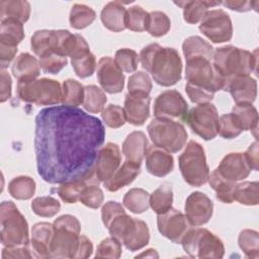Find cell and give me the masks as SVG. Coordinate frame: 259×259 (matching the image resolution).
<instances>
[{
  "mask_svg": "<svg viewBox=\"0 0 259 259\" xmlns=\"http://www.w3.org/2000/svg\"><path fill=\"white\" fill-rule=\"evenodd\" d=\"M105 140L99 118L66 105L41 109L35 116L34 152L38 175L51 184L91 172Z\"/></svg>",
  "mask_w": 259,
  "mask_h": 259,
  "instance_id": "cell-1",
  "label": "cell"
},
{
  "mask_svg": "<svg viewBox=\"0 0 259 259\" xmlns=\"http://www.w3.org/2000/svg\"><path fill=\"white\" fill-rule=\"evenodd\" d=\"M140 61L158 85L169 87L181 79L182 61L173 48H163L156 42L150 44L141 51Z\"/></svg>",
  "mask_w": 259,
  "mask_h": 259,
  "instance_id": "cell-2",
  "label": "cell"
},
{
  "mask_svg": "<svg viewBox=\"0 0 259 259\" xmlns=\"http://www.w3.org/2000/svg\"><path fill=\"white\" fill-rule=\"evenodd\" d=\"M212 66L225 80L233 76L250 75L256 72L257 51L251 53L234 46L218 48L213 51Z\"/></svg>",
  "mask_w": 259,
  "mask_h": 259,
  "instance_id": "cell-3",
  "label": "cell"
},
{
  "mask_svg": "<svg viewBox=\"0 0 259 259\" xmlns=\"http://www.w3.org/2000/svg\"><path fill=\"white\" fill-rule=\"evenodd\" d=\"M112 238L119 241L130 251H138L149 244L150 232L144 221L122 212L116 215L106 228Z\"/></svg>",
  "mask_w": 259,
  "mask_h": 259,
  "instance_id": "cell-4",
  "label": "cell"
},
{
  "mask_svg": "<svg viewBox=\"0 0 259 259\" xmlns=\"http://www.w3.org/2000/svg\"><path fill=\"white\" fill-rule=\"evenodd\" d=\"M54 236L51 243V258H74L81 232L78 219L63 214L54 221Z\"/></svg>",
  "mask_w": 259,
  "mask_h": 259,
  "instance_id": "cell-5",
  "label": "cell"
},
{
  "mask_svg": "<svg viewBox=\"0 0 259 259\" xmlns=\"http://www.w3.org/2000/svg\"><path fill=\"white\" fill-rule=\"evenodd\" d=\"M0 225L1 243L4 247L28 246V224L14 202H1Z\"/></svg>",
  "mask_w": 259,
  "mask_h": 259,
  "instance_id": "cell-6",
  "label": "cell"
},
{
  "mask_svg": "<svg viewBox=\"0 0 259 259\" xmlns=\"http://www.w3.org/2000/svg\"><path fill=\"white\" fill-rule=\"evenodd\" d=\"M180 244L188 256L192 258L220 259L225 254L222 240L204 228L191 227Z\"/></svg>",
  "mask_w": 259,
  "mask_h": 259,
  "instance_id": "cell-7",
  "label": "cell"
},
{
  "mask_svg": "<svg viewBox=\"0 0 259 259\" xmlns=\"http://www.w3.org/2000/svg\"><path fill=\"white\" fill-rule=\"evenodd\" d=\"M179 169L186 183L199 187L205 184L209 176V168L203 147L195 141H190L178 158Z\"/></svg>",
  "mask_w": 259,
  "mask_h": 259,
  "instance_id": "cell-8",
  "label": "cell"
},
{
  "mask_svg": "<svg viewBox=\"0 0 259 259\" xmlns=\"http://www.w3.org/2000/svg\"><path fill=\"white\" fill-rule=\"evenodd\" d=\"M17 95L27 103L55 105L62 103L63 88L58 81L49 78L18 81Z\"/></svg>",
  "mask_w": 259,
  "mask_h": 259,
  "instance_id": "cell-9",
  "label": "cell"
},
{
  "mask_svg": "<svg viewBox=\"0 0 259 259\" xmlns=\"http://www.w3.org/2000/svg\"><path fill=\"white\" fill-rule=\"evenodd\" d=\"M147 130L154 146L169 153H177L187 141V132L183 124L173 119L156 117L152 119Z\"/></svg>",
  "mask_w": 259,
  "mask_h": 259,
  "instance_id": "cell-10",
  "label": "cell"
},
{
  "mask_svg": "<svg viewBox=\"0 0 259 259\" xmlns=\"http://www.w3.org/2000/svg\"><path fill=\"white\" fill-rule=\"evenodd\" d=\"M185 79L187 81L186 83L212 93L223 90L225 85V78L215 71L211 61L203 58L186 61Z\"/></svg>",
  "mask_w": 259,
  "mask_h": 259,
  "instance_id": "cell-11",
  "label": "cell"
},
{
  "mask_svg": "<svg viewBox=\"0 0 259 259\" xmlns=\"http://www.w3.org/2000/svg\"><path fill=\"white\" fill-rule=\"evenodd\" d=\"M194 134L204 141H210L219 134V113L217 107L208 102L194 106L183 118Z\"/></svg>",
  "mask_w": 259,
  "mask_h": 259,
  "instance_id": "cell-12",
  "label": "cell"
},
{
  "mask_svg": "<svg viewBox=\"0 0 259 259\" xmlns=\"http://www.w3.org/2000/svg\"><path fill=\"white\" fill-rule=\"evenodd\" d=\"M199 30L214 44L229 41L233 36L232 20L229 14L223 9L207 11L200 21Z\"/></svg>",
  "mask_w": 259,
  "mask_h": 259,
  "instance_id": "cell-13",
  "label": "cell"
},
{
  "mask_svg": "<svg viewBox=\"0 0 259 259\" xmlns=\"http://www.w3.org/2000/svg\"><path fill=\"white\" fill-rule=\"evenodd\" d=\"M157 226L162 236L177 244L181 243L188 230L193 227L184 213L173 207L166 212L158 214Z\"/></svg>",
  "mask_w": 259,
  "mask_h": 259,
  "instance_id": "cell-14",
  "label": "cell"
},
{
  "mask_svg": "<svg viewBox=\"0 0 259 259\" xmlns=\"http://www.w3.org/2000/svg\"><path fill=\"white\" fill-rule=\"evenodd\" d=\"M188 105L183 96L176 90L160 93L154 102V115L158 118H184Z\"/></svg>",
  "mask_w": 259,
  "mask_h": 259,
  "instance_id": "cell-15",
  "label": "cell"
},
{
  "mask_svg": "<svg viewBox=\"0 0 259 259\" xmlns=\"http://www.w3.org/2000/svg\"><path fill=\"white\" fill-rule=\"evenodd\" d=\"M97 80L102 90L109 94H115L122 91L124 86V75L110 57H102L96 68Z\"/></svg>",
  "mask_w": 259,
  "mask_h": 259,
  "instance_id": "cell-16",
  "label": "cell"
},
{
  "mask_svg": "<svg viewBox=\"0 0 259 259\" xmlns=\"http://www.w3.org/2000/svg\"><path fill=\"white\" fill-rule=\"evenodd\" d=\"M184 210L190 225L199 227L210 220L213 211V203L206 194L200 191H194L186 198Z\"/></svg>",
  "mask_w": 259,
  "mask_h": 259,
  "instance_id": "cell-17",
  "label": "cell"
},
{
  "mask_svg": "<svg viewBox=\"0 0 259 259\" xmlns=\"http://www.w3.org/2000/svg\"><path fill=\"white\" fill-rule=\"evenodd\" d=\"M223 90L230 92L236 104H252L257 96V82L250 75L233 76L225 80Z\"/></svg>",
  "mask_w": 259,
  "mask_h": 259,
  "instance_id": "cell-18",
  "label": "cell"
},
{
  "mask_svg": "<svg viewBox=\"0 0 259 259\" xmlns=\"http://www.w3.org/2000/svg\"><path fill=\"white\" fill-rule=\"evenodd\" d=\"M121 154L119 147L114 143H107L98 152L95 163V174L100 182L109 179L119 168Z\"/></svg>",
  "mask_w": 259,
  "mask_h": 259,
  "instance_id": "cell-19",
  "label": "cell"
},
{
  "mask_svg": "<svg viewBox=\"0 0 259 259\" xmlns=\"http://www.w3.org/2000/svg\"><path fill=\"white\" fill-rule=\"evenodd\" d=\"M146 168L148 172L157 177L168 175L174 167V159L172 155L156 146L148 147L146 154Z\"/></svg>",
  "mask_w": 259,
  "mask_h": 259,
  "instance_id": "cell-20",
  "label": "cell"
},
{
  "mask_svg": "<svg viewBox=\"0 0 259 259\" xmlns=\"http://www.w3.org/2000/svg\"><path fill=\"white\" fill-rule=\"evenodd\" d=\"M218 170L225 178L234 182L247 178L251 172L244 153H230L226 155L222 159Z\"/></svg>",
  "mask_w": 259,
  "mask_h": 259,
  "instance_id": "cell-21",
  "label": "cell"
},
{
  "mask_svg": "<svg viewBox=\"0 0 259 259\" xmlns=\"http://www.w3.org/2000/svg\"><path fill=\"white\" fill-rule=\"evenodd\" d=\"M150 96L126 94L123 111L125 120L133 125H142L150 116Z\"/></svg>",
  "mask_w": 259,
  "mask_h": 259,
  "instance_id": "cell-22",
  "label": "cell"
},
{
  "mask_svg": "<svg viewBox=\"0 0 259 259\" xmlns=\"http://www.w3.org/2000/svg\"><path fill=\"white\" fill-rule=\"evenodd\" d=\"M54 225L41 222L31 229V245L36 258H51V243L54 236Z\"/></svg>",
  "mask_w": 259,
  "mask_h": 259,
  "instance_id": "cell-23",
  "label": "cell"
},
{
  "mask_svg": "<svg viewBox=\"0 0 259 259\" xmlns=\"http://www.w3.org/2000/svg\"><path fill=\"white\" fill-rule=\"evenodd\" d=\"M100 181L96 177L95 169L87 175L69 182L61 183L57 189L58 195L66 203H75L80 199L83 190L90 184H99Z\"/></svg>",
  "mask_w": 259,
  "mask_h": 259,
  "instance_id": "cell-24",
  "label": "cell"
},
{
  "mask_svg": "<svg viewBox=\"0 0 259 259\" xmlns=\"http://www.w3.org/2000/svg\"><path fill=\"white\" fill-rule=\"evenodd\" d=\"M148 146V139L143 132H133L123 141L122 154L126 161L141 165Z\"/></svg>",
  "mask_w": 259,
  "mask_h": 259,
  "instance_id": "cell-25",
  "label": "cell"
},
{
  "mask_svg": "<svg viewBox=\"0 0 259 259\" xmlns=\"http://www.w3.org/2000/svg\"><path fill=\"white\" fill-rule=\"evenodd\" d=\"M140 172L141 165L125 160L123 164L114 172V174L103 182V185L110 192L117 191L120 188L131 184L140 174Z\"/></svg>",
  "mask_w": 259,
  "mask_h": 259,
  "instance_id": "cell-26",
  "label": "cell"
},
{
  "mask_svg": "<svg viewBox=\"0 0 259 259\" xmlns=\"http://www.w3.org/2000/svg\"><path fill=\"white\" fill-rule=\"evenodd\" d=\"M125 13L126 9L121 2L112 1L102 8L100 18L107 29L119 32L125 29Z\"/></svg>",
  "mask_w": 259,
  "mask_h": 259,
  "instance_id": "cell-27",
  "label": "cell"
},
{
  "mask_svg": "<svg viewBox=\"0 0 259 259\" xmlns=\"http://www.w3.org/2000/svg\"><path fill=\"white\" fill-rule=\"evenodd\" d=\"M39 68V63L35 57L28 53H21L14 60L11 72L18 81H28L38 77L40 73Z\"/></svg>",
  "mask_w": 259,
  "mask_h": 259,
  "instance_id": "cell-28",
  "label": "cell"
},
{
  "mask_svg": "<svg viewBox=\"0 0 259 259\" xmlns=\"http://www.w3.org/2000/svg\"><path fill=\"white\" fill-rule=\"evenodd\" d=\"M30 46L33 53L41 58L50 53H58L59 31L41 29L36 30L30 39Z\"/></svg>",
  "mask_w": 259,
  "mask_h": 259,
  "instance_id": "cell-29",
  "label": "cell"
},
{
  "mask_svg": "<svg viewBox=\"0 0 259 259\" xmlns=\"http://www.w3.org/2000/svg\"><path fill=\"white\" fill-rule=\"evenodd\" d=\"M174 4L183 9V18L189 24H196L203 19L207 9L221 4L219 1H197V0H186V1H175Z\"/></svg>",
  "mask_w": 259,
  "mask_h": 259,
  "instance_id": "cell-30",
  "label": "cell"
},
{
  "mask_svg": "<svg viewBox=\"0 0 259 259\" xmlns=\"http://www.w3.org/2000/svg\"><path fill=\"white\" fill-rule=\"evenodd\" d=\"M182 51L186 61L196 58H203L212 61L213 48L200 36L192 35L185 38L182 44Z\"/></svg>",
  "mask_w": 259,
  "mask_h": 259,
  "instance_id": "cell-31",
  "label": "cell"
},
{
  "mask_svg": "<svg viewBox=\"0 0 259 259\" xmlns=\"http://www.w3.org/2000/svg\"><path fill=\"white\" fill-rule=\"evenodd\" d=\"M30 15V4L23 0H1L0 18L16 19L22 23L26 22Z\"/></svg>",
  "mask_w": 259,
  "mask_h": 259,
  "instance_id": "cell-32",
  "label": "cell"
},
{
  "mask_svg": "<svg viewBox=\"0 0 259 259\" xmlns=\"http://www.w3.org/2000/svg\"><path fill=\"white\" fill-rule=\"evenodd\" d=\"M208 183L215 191V196L224 203H232L234 201L233 191L236 182L225 178L217 169H214L208 176Z\"/></svg>",
  "mask_w": 259,
  "mask_h": 259,
  "instance_id": "cell-33",
  "label": "cell"
},
{
  "mask_svg": "<svg viewBox=\"0 0 259 259\" xmlns=\"http://www.w3.org/2000/svg\"><path fill=\"white\" fill-rule=\"evenodd\" d=\"M23 38L24 28L22 22L11 18L1 20L0 42L17 47Z\"/></svg>",
  "mask_w": 259,
  "mask_h": 259,
  "instance_id": "cell-34",
  "label": "cell"
},
{
  "mask_svg": "<svg viewBox=\"0 0 259 259\" xmlns=\"http://www.w3.org/2000/svg\"><path fill=\"white\" fill-rule=\"evenodd\" d=\"M150 206L157 213L161 214L166 212L172 207L173 202V190L170 184L164 183L150 194Z\"/></svg>",
  "mask_w": 259,
  "mask_h": 259,
  "instance_id": "cell-35",
  "label": "cell"
},
{
  "mask_svg": "<svg viewBox=\"0 0 259 259\" xmlns=\"http://www.w3.org/2000/svg\"><path fill=\"white\" fill-rule=\"evenodd\" d=\"M234 200L244 205H257L259 202V184L257 181L238 183L233 191Z\"/></svg>",
  "mask_w": 259,
  "mask_h": 259,
  "instance_id": "cell-36",
  "label": "cell"
},
{
  "mask_svg": "<svg viewBox=\"0 0 259 259\" xmlns=\"http://www.w3.org/2000/svg\"><path fill=\"white\" fill-rule=\"evenodd\" d=\"M232 113L236 116L242 131H254L258 126L257 109L250 103L236 104Z\"/></svg>",
  "mask_w": 259,
  "mask_h": 259,
  "instance_id": "cell-37",
  "label": "cell"
},
{
  "mask_svg": "<svg viewBox=\"0 0 259 259\" xmlns=\"http://www.w3.org/2000/svg\"><path fill=\"white\" fill-rule=\"evenodd\" d=\"M35 191V182L29 176L14 177L8 184L9 194L19 200H27L31 198Z\"/></svg>",
  "mask_w": 259,
  "mask_h": 259,
  "instance_id": "cell-38",
  "label": "cell"
},
{
  "mask_svg": "<svg viewBox=\"0 0 259 259\" xmlns=\"http://www.w3.org/2000/svg\"><path fill=\"white\" fill-rule=\"evenodd\" d=\"M150 194L143 188H132L123 196V205L134 213H143L150 206Z\"/></svg>",
  "mask_w": 259,
  "mask_h": 259,
  "instance_id": "cell-39",
  "label": "cell"
},
{
  "mask_svg": "<svg viewBox=\"0 0 259 259\" xmlns=\"http://www.w3.org/2000/svg\"><path fill=\"white\" fill-rule=\"evenodd\" d=\"M107 101L106 95L102 89L95 85H87L84 87L83 107L90 113H98L103 110Z\"/></svg>",
  "mask_w": 259,
  "mask_h": 259,
  "instance_id": "cell-40",
  "label": "cell"
},
{
  "mask_svg": "<svg viewBox=\"0 0 259 259\" xmlns=\"http://www.w3.org/2000/svg\"><path fill=\"white\" fill-rule=\"evenodd\" d=\"M96 18L95 11L84 4H75L72 6L69 16L70 24L75 29H83L89 26Z\"/></svg>",
  "mask_w": 259,
  "mask_h": 259,
  "instance_id": "cell-41",
  "label": "cell"
},
{
  "mask_svg": "<svg viewBox=\"0 0 259 259\" xmlns=\"http://www.w3.org/2000/svg\"><path fill=\"white\" fill-rule=\"evenodd\" d=\"M84 87L74 79H67L63 82L62 104L71 107H77L83 103Z\"/></svg>",
  "mask_w": 259,
  "mask_h": 259,
  "instance_id": "cell-42",
  "label": "cell"
},
{
  "mask_svg": "<svg viewBox=\"0 0 259 259\" xmlns=\"http://www.w3.org/2000/svg\"><path fill=\"white\" fill-rule=\"evenodd\" d=\"M72 67L76 75L80 78H87L92 76L96 68L95 56L90 52H82L71 58Z\"/></svg>",
  "mask_w": 259,
  "mask_h": 259,
  "instance_id": "cell-43",
  "label": "cell"
},
{
  "mask_svg": "<svg viewBox=\"0 0 259 259\" xmlns=\"http://www.w3.org/2000/svg\"><path fill=\"white\" fill-rule=\"evenodd\" d=\"M240 249L248 258H258L259 234L257 231L245 229L240 232L238 237Z\"/></svg>",
  "mask_w": 259,
  "mask_h": 259,
  "instance_id": "cell-44",
  "label": "cell"
},
{
  "mask_svg": "<svg viewBox=\"0 0 259 259\" xmlns=\"http://www.w3.org/2000/svg\"><path fill=\"white\" fill-rule=\"evenodd\" d=\"M149 13L141 6L130 7L125 13V28L133 31H144L147 29Z\"/></svg>",
  "mask_w": 259,
  "mask_h": 259,
  "instance_id": "cell-45",
  "label": "cell"
},
{
  "mask_svg": "<svg viewBox=\"0 0 259 259\" xmlns=\"http://www.w3.org/2000/svg\"><path fill=\"white\" fill-rule=\"evenodd\" d=\"M171 27L170 18L162 11H152L149 13L147 31L155 37L165 35Z\"/></svg>",
  "mask_w": 259,
  "mask_h": 259,
  "instance_id": "cell-46",
  "label": "cell"
},
{
  "mask_svg": "<svg viewBox=\"0 0 259 259\" xmlns=\"http://www.w3.org/2000/svg\"><path fill=\"white\" fill-rule=\"evenodd\" d=\"M128 94L139 96H149L152 90V81L149 75L139 71L130 76L127 81Z\"/></svg>",
  "mask_w": 259,
  "mask_h": 259,
  "instance_id": "cell-47",
  "label": "cell"
},
{
  "mask_svg": "<svg viewBox=\"0 0 259 259\" xmlns=\"http://www.w3.org/2000/svg\"><path fill=\"white\" fill-rule=\"evenodd\" d=\"M31 208L39 217L52 218L60 211L61 204L52 196H38L32 200Z\"/></svg>",
  "mask_w": 259,
  "mask_h": 259,
  "instance_id": "cell-48",
  "label": "cell"
},
{
  "mask_svg": "<svg viewBox=\"0 0 259 259\" xmlns=\"http://www.w3.org/2000/svg\"><path fill=\"white\" fill-rule=\"evenodd\" d=\"M114 62L122 72L133 73L138 68L139 56L134 50L126 48L119 49L115 53Z\"/></svg>",
  "mask_w": 259,
  "mask_h": 259,
  "instance_id": "cell-49",
  "label": "cell"
},
{
  "mask_svg": "<svg viewBox=\"0 0 259 259\" xmlns=\"http://www.w3.org/2000/svg\"><path fill=\"white\" fill-rule=\"evenodd\" d=\"M242 128L236 118V116L231 112L224 114L219 119V134L224 139H234L240 136Z\"/></svg>",
  "mask_w": 259,
  "mask_h": 259,
  "instance_id": "cell-50",
  "label": "cell"
},
{
  "mask_svg": "<svg viewBox=\"0 0 259 259\" xmlns=\"http://www.w3.org/2000/svg\"><path fill=\"white\" fill-rule=\"evenodd\" d=\"M103 122L111 128H118L125 123V115L123 108L116 104H109L101 111Z\"/></svg>",
  "mask_w": 259,
  "mask_h": 259,
  "instance_id": "cell-51",
  "label": "cell"
},
{
  "mask_svg": "<svg viewBox=\"0 0 259 259\" xmlns=\"http://www.w3.org/2000/svg\"><path fill=\"white\" fill-rule=\"evenodd\" d=\"M39 67L41 70L49 74H58L67 65V57H64L58 53H50L38 60Z\"/></svg>",
  "mask_w": 259,
  "mask_h": 259,
  "instance_id": "cell-52",
  "label": "cell"
},
{
  "mask_svg": "<svg viewBox=\"0 0 259 259\" xmlns=\"http://www.w3.org/2000/svg\"><path fill=\"white\" fill-rule=\"evenodd\" d=\"M121 243L110 237L103 239L95 251V258L117 259L121 256Z\"/></svg>",
  "mask_w": 259,
  "mask_h": 259,
  "instance_id": "cell-53",
  "label": "cell"
},
{
  "mask_svg": "<svg viewBox=\"0 0 259 259\" xmlns=\"http://www.w3.org/2000/svg\"><path fill=\"white\" fill-rule=\"evenodd\" d=\"M104 199L103 191L99 184H90L82 192L79 201L90 208H98Z\"/></svg>",
  "mask_w": 259,
  "mask_h": 259,
  "instance_id": "cell-54",
  "label": "cell"
},
{
  "mask_svg": "<svg viewBox=\"0 0 259 259\" xmlns=\"http://www.w3.org/2000/svg\"><path fill=\"white\" fill-rule=\"evenodd\" d=\"M185 91H186L189 99L193 103H197V104L208 103L213 99V96H214V93L209 92L203 88L191 85L189 83H186Z\"/></svg>",
  "mask_w": 259,
  "mask_h": 259,
  "instance_id": "cell-55",
  "label": "cell"
},
{
  "mask_svg": "<svg viewBox=\"0 0 259 259\" xmlns=\"http://www.w3.org/2000/svg\"><path fill=\"white\" fill-rule=\"evenodd\" d=\"M122 205L116 201H107L101 208V219L105 228L108 227L110 222L118 214L124 212Z\"/></svg>",
  "mask_w": 259,
  "mask_h": 259,
  "instance_id": "cell-56",
  "label": "cell"
},
{
  "mask_svg": "<svg viewBox=\"0 0 259 259\" xmlns=\"http://www.w3.org/2000/svg\"><path fill=\"white\" fill-rule=\"evenodd\" d=\"M221 4H223L225 7L234 10V11H238V12H246V11H250L252 9L254 10H258V1H247V0H240V1H234V0H228V1H224L221 2Z\"/></svg>",
  "mask_w": 259,
  "mask_h": 259,
  "instance_id": "cell-57",
  "label": "cell"
},
{
  "mask_svg": "<svg viewBox=\"0 0 259 259\" xmlns=\"http://www.w3.org/2000/svg\"><path fill=\"white\" fill-rule=\"evenodd\" d=\"M2 258H32V254L28 246H16V247H5L2 250Z\"/></svg>",
  "mask_w": 259,
  "mask_h": 259,
  "instance_id": "cell-58",
  "label": "cell"
},
{
  "mask_svg": "<svg viewBox=\"0 0 259 259\" xmlns=\"http://www.w3.org/2000/svg\"><path fill=\"white\" fill-rule=\"evenodd\" d=\"M17 53V47L0 42V65L1 70H5L14 59Z\"/></svg>",
  "mask_w": 259,
  "mask_h": 259,
  "instance_id": "cell-59",
  "label": "cell"
},
{
  "mask_svg": "<svg viewBox=\"0 0 259 259\" xmlns=\"http://www.w3.org/2000/svg\"><path fill=\"white\" fill-rule=\"evenodd\" d=\"M93 252V244L92 242L84 235H80L78 248L74 258L77 259H86L91 256Z\"/></svg>",
  "mask_w": 259,
  "mask_h": 259,
  "instance_id": "cell-60",
  "label": "cell"
},
{
  "mask_svg": "<svg viewBox=\"0 0 259 259\" xmlns=\"http://www.w3.org/2000/svg\"><path fill=\"white\" fill-rule=\"evenodd\" d=\"M259 151H258V142L255 141L249 146L247 151L244 153L246 161L251 170L257 171L259 169Z\"/></svg>",
  "mask_w": 259,
  "mask_h": 259,
  "instance_id": "cell-61",
  "label": "cell"
},
{
  "mask_svg": "<svg viewBox=\"0 0 259 259\" xmlns=\"http://www.w3.org/2000/svg\"><path fill=\"white\" fill-rule=\"evenodd\" d=\"M11 86H12V81L9 73L5 70H1V93H0L1 102H5L11 97Z\"/></svg>",
  "mask_w": 259,
  "mask_h": 259,
  "instance_id": "cell-62",
  "label": "cell"
},
{
  "mask_svg": "<svg viewBox=\"0 0 259 259\" xmlns=\"http://www.w3.org/2000/svg\"><path fill=\"white\" fill-rule=\"evenodd\" d=\"M137 257H151V258L156 257V258H158L159 255H158V253L156 252V250H154V249H148L146 252H144V253L138 255Z\"/></svg>",
  "mask_w": 259,
  "mask_h": 259,
  "instance_id": "cell-63",
  "label": "cell"
}]
</instances>
